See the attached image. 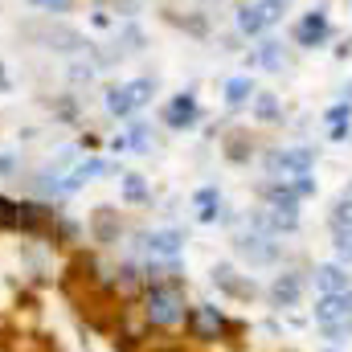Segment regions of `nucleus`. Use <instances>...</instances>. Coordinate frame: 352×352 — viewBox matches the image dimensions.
<instances>
[{
  "label": "nucleus",
  "mask_w": 352,
  "mask_h": 352,
  "mask_svg": "<svg viewBox=\"0 0 352 352\" xmlns=\"http://www.w3.org/2000/svg\"><path fill=\"white\" fill-rule=\"evenodd\" d=\"M291 188H295V197L303 201V197H311L316 192V180H311V173H303V176H295V180H287Z\"/></svg>",
  "instance_id": "26"
},
{
  "label": "nucleus",
  "mask_w": 352,
  "mask_h": 352,
  "mask_svg": "<svg viewBox=\"0 0 352 352\" xmlns=\"http://www.w3.org/2000/svg\"><path fill=\"white\" fill-rule=\"evenodd\" d=\"M16 164H21V156H16V152H0V180L16 173Z\"/></svg>",
  "instance_id": "27"
},
{
  "label": "nucleus",
  "mask_w": 352,
  "mask_h": 352,
  "mask_svg": "<svg viewBox=\"0 0 352 352\" xmlns=\"http://www.w3.org/2000/svg\"><path fill=\"white\" fill-rule=\"evenodd\" d=\"M316 328H332V324H349L352 320V291H336V295H320L316 307Z\"/></svg>",
  "instance_id": "6"
},
{
  "label": "nucleus",
  "mask_w": 352,
  "mask_h": 352,
  "mask_svg": "<svg viewBox=\"0 0 352 352\" xmlns=\"http://www.w3.org/2000/svg\"><path fill=\"white\" fill-rule=\"evenodd\" d=\"M213 287H221V291L234 295V299H250V295H254V283H250V278H238L234 266H213Z\"/></svg>",
  "instance_id": "13"
},
{
  "label": "nucleus",
  "mask_w": 352,
  "mask_h": 352,
  "mask_svg": "<svg viewBox=\"0 0 352 352\" xmlns=\"http://www.w3.org/2000/svg\"><path fill=\"white\" fill-rule=\"evenodd\" d=\"M234 254L242 258L246 266H274L278 263V254H283V246H278V238H270V234H258V230H242L238 238H234Z\"/></svg>",
  "instance_id": "4"
},
{
  "label": "nucleus",
  "mask_w": 352,
  "mask_h": 352,
  "mask_svg": "<svg viewBox=\"0 0 352 352\" xmlns=\"http://www.w3.org/2000/svg\"><path fill=\"white\" fill-rule=\"evenodd\" d=\"M192 205H197V217H201L205 226H213V221L221 217V192H217V188H201V192L192 197Z\"/></svg>",
  "instance_id": "16"
},
{
  "label": "nucleus",
  "mask_w": 352,
  "mask_h": 352,
  "mask_svg": "<svg viewBox=\"0 0 352 352\" xmlns=\"http://www.w3.org/2000/svg\"><path fill=\"white\" fill-rule=\"evenodd\" d=\"M332 234H336V258L352 266V230H332Z\"/></svg>",
  "instance_id": "24"
},
{
  "label": "nucleus",
  "mask_w": 352,
  "mask_h": 352,
  "mask_svg": "<svg viewBox=\"0 0 352 352\" xmlns=\"http://www.w3.org/2000/svg\"><path fill=\"white\" fill-rule=\"evenodd\" d=\"M156 94V78H131V82H119V87L107 90V111L115 119H135Z\"/></svg>",
  "instance_id": "2"
},
{
  "label": "nucleus",
  "mask_w": 352,
  "mask_h": 352,
  "mask_svg": "<svg viewBox=\"0 0 352 352\" xmlns=\"http://www.w3.org/2000/svg\"><path fill=\"white\" fill-rule=\"evenodd\" d=\"M250 66H263V70H278L283 66V41H263L254 54H250Z\"/></svg>",
  "instance_id": "18"
},
{
  "label": "nucleus",
  "mask_w": 352,
  "mask_h": 352,
  "mask_svg": "<svg viewBox=\"0 0 352 352\" xmlns=\"http://www.w3.org/2000/svg\"><path fill=\"white\" fill-rule=\"evenodd\" d=\"M258 90H254V78H230L226 82V102L230 107H242V102H250Z\"/></svg>",
  "instance_id": "19"
},
{
  "label": "nucleus",
  "mask_w": 352,
  "mask_h": 352,
  "mask_svg": "<svg viewBox=\"0 0 352 352\" xmlns=\"http://www.w3.org/2000/svg\"><path fill=\"white\" fill-rule=\"evenodd\" d=\"M111 283H115V291H123V295H135V291L144 287V270H140L135 263H123L119 270H115V278H111Z\"/></svg>",
  "instance_id": "17"
},
{
  "label": "nucleus",
  "mask_w": 352,
  "mask_h": 352,
  "mask_svg": "<svg viewBox=\"0 0 352 352\" xmlns=\"http://www.w3.org/2000/svg\"><path fill=\"white\" fill-rule=\"evenodd\" d=\"M258 197L266 201V209H274V213H299V197H295V188L287 180H266V184H258Z\"/></svg>",
  "instance_id": "11"
},
{
  "label": "nucleus",
  "mask_w": 352,
  "mask_h": 352,
  "mask_svg": "<svg viewBox=\"0 0 352 352\" xmlns=\"http://www.w3.org/2000/svg\"><path fill=\"white\" fill-rule=\"evenodd\" d=\"M140 246H144L148 258H164V263H173L176 254L184 250V234H180V230H152V234L140 238Z\"/></svg>",
  "instance_id": "7"
},
{
  "label": "nucleus",
  "mask_w": 352,
  "mask_h": 352,
  "mask_svg": "<svg viewBox=\"0 0 352 352\" xmlns=\"http://www.w3.org/2000/svg\"><path fill=\"white\" fill-rule=\"evenodd\" d=\"M328 352H332V349H328Z\"/></svg>",
  "instance_id": "28"
},
{
  "label": "nucleus",
  "mask_w": 352,
  "mask_h": 352,
  "mask_svg": "<svg viewBox=\"0 0 352 352\" xmlns=\"http://www.w3.org/2000/svg\"><path fill=\"white\" fill-rule=\"evenodd\" d=\"M197 119H201V107H197V98H192L188 90L168 98V107H164V123H168L173 131H184V127H192Z\"/></svg>",
  "instance_id": "9"
},
{
  "label": "nucleus",
  "mask_w": 352,
  "mask_h": 352,
  "mask_svg": "<svg viewBox=\"0 0 352 352\" xmlns=\"http://www.w3.org/2000/svg\"><path fill=\"white\" fill-rule=\"evenodd\" d=\"M266 295H270V303H274V307H295V303L303 299V278H299L295 270H278Z\"/></svg>",
  "instance_id": "10"
},
{
  "label": "nucleus",
  "mask_w": 352,
  "mask_h": 352,
  "mask_svg": "<svg viewBox=\"0 0 352 352\" xmlns=\"http://www.w3.org/2000/svg\"><path fill=\"white\" fill-rule=\"evenodd\" d=\"M316 287L320 295H336V291H352V274L344 263H324L316 266Z\"/></svg>",
  "instance_id": "12"
},
{
  "label": "nucleus",
  "mask_w": 352,
  "mask_h": 352,
  "mask_svg": "<svg viewBox=\"0 0 352 352\" xmlns=\"http://www.w3.org/2000/svg\"><path fill=\"white\" fill-rule=\"evenodd\" d=\"M332 37V25H328V12H307L299 25H295V45L303 50H316Z\"/></svg>",
  "instance_id": "8"
},
{
  "label": "nucleus",
  "mask_w": 352,
  "mask_h": 352,
  "mask_svg": "<svg viewBox=\"0 0 352 352\" xmlns=\"http://www.w3.org/2000/svg\"><path fill=\"white\" fill-rule=\"evenodd\" d=\"M188 303H184V287H148L144 291V324L156 332H173L184 324Z\"/></svg>",
  "instance_id": "1"
},
{
  "label": "nucleus",
  "mask_w": 352,
  "mask_h": 352,
  "mask_svg": "<svg viewBox=\"0 0 352 352\" xmlns=\"http://www.w3.org/2000/svg\"><path fill=\"white\" fill-rule=\"evenodd\" d=\"M123 201H131V205L148 201V184H144L140 173H123Z\"/></svg>",
  "instance_id": "21"
},
{
  "label": "nucleus",
  "mask_w": 352,
  "mask_h": 352,
  "mask_svg": "<svg viewBox=\"0 0 352 352\" xmlns=\"http://www.w3.org/2000/svg\"><path fill=\"white\" fill-rule=\"evenodd\" d=\"M90 230H94V238H98V242H119V234H123V226H119L115 209H98V213L90 217Z\"/></svg>",
  "instance_id": "15"
},
{
  "label": "nucleus",
  "mask_w": 352,
  "mask_h": 352,
  "mask_svg": "<svg viewBox=\"0 0 352 352\" xmlns=\"http://www.w3.org/2000/svg\"><path fill=\"white\" fill-rule=\"evenodd\" d=\"M263 168L274 180H295L316 168V148H274L263 156Z\"/></svg>",
  "instance_id": "3"
},
{
  "label": "nucleus",
  "mask_w": 352,
  "mask_h": 352,
  "mask_svg": "<svg viewBox=\"0 0 352 352\" xmlns=\"http://www.w3.org/2000/svg\"><path fill=\"white\" fill-rule=\"evenodd\" d=\"M29 4L41 8V12H50V16H66L74 8V0H29Z\"/></svg>",
  "instance_id": "25"
},
{
  "label": "nucleus",
  "mask_w": 352,
  "mask_h": 352,
  "mask_svg": "<svg viewBox=\"0 0 352 352\" xmlns=\"http://www.w3.org/2000/svg\"><path fill=\"white\" fill-rule=\"evenodd\" d=\"M184 324H188L192 340H221L226 328H230V324H226V311L213 307V303H197V307H188Z\"/></svg>",
  "instance_id": "5"
},
{
  "label": "nucleus",
  "mask_w": 352,
  "mask_h": 352,
  "mask_svg": "<svg viewBox=\"0 0 352 352\" xmlns=\"http://www.w3.org/2000/svg\"><path fill=\"white\" fill-rule=\"evenodd\" d=\"M328 127L332 131H344V127H352V102H336V107H328Z\"/></svg>",
  "instance_id": "23"
},
{
  "label": "nucleus",
  "mask_w": 352,
  "mask_h": 352,
  "mask_svg": "<svg viewBox=\"0 0 352 352\" xmlns=\"http://www.w3.org/2000/svg\"><path fill=\"white\" fill-rule=\"evenodd\" d=\"M328 221H332V230H352V197H349V192H344V197L332 205Z\"/></svg>",
  "instance_id": "22"
},
{
  "label": "nucleus",
  "mask_w": 352,
  "mask_h": 352,
  "mask_svg": "<svg viewBox=\"0 0 352 352\" xmlns=\"http://www.w3.org/2000/svg\"><path fill=\"white\" fill-rule=\"evenodd\" d=\"M266 29H270V25H266V16H263V8H258V0L238 8V33H242V37H258V33H266Z\"/></svg>",
  "instance_id": "14"
},
{
  "label": "nucleus",
  "mask_w": 352,
  "mask_h": 352,
  "mask_svg": "<svg viewBox=\"0 0 352 352\" xmlns=\"http://www.w3.org/2000/svg\"><path fill=\"white\" fill-rule=\"evenodd\" d=\"M254 119H258V123H278V119H283V111H278V98H274V94H254Z\"/></svg>",
  "instance_id": "20"
}]
</instances>
